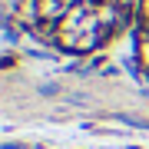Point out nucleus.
Instances as JSON below:
<instances>
[{
  "mask_svg": "<svg viewBox=\"0 0 149 149\" xmlns=\"http://www.w3.org/2000/svg\"><path fill=\"white\" fill-rule=\"evenodd\" d=\"M73 3H76V0H40V20L60 23V20L70 13V7H73Z\"/></svg>",
  "mask_w": 149,
  "mask_h": 149,
  "instance_id": "nucleus-1",
  "label": "nucleus"
},
{
  "mask_svg": "<svg viewBox=\"0 0 149 149\" xmlns=\"http://www.w3.org/2000/svg\"><path fill=\"white\" fill-rule=\"evenodd\" d=\"M136 60L143 66V73H149V33H139L136 37Z\"/></svg>",
  "mask_w": 149,
  "mask_h": 149,
  "instance_id": "nucleus-2",
  "label": "nucleus"
},
{
  "mask_svg": "<svg viewBox=\"0 0 149 149\" xmlns=\"http://www.w3.org/2000/svg\"><path fill=\"white\" fill-rule=\"evenodd\" d=\"M139 20L149 23V0H139Z\"/></svg>",
  "mask_w": 149,
  "mask_h": 149,
  "instance_id": "nucleus-3",
  "label": "nucleus"
}]
</instances>
